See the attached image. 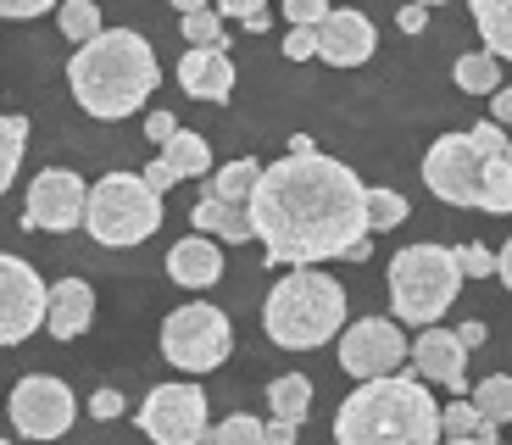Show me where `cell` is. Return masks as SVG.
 I'll list each match as a JSON object with an SVG mask.
<instances>
[{
	"label": "cell",
	"mask_w": 512,
	"mask_h": 445,
	"mask_svg": "<svg viewBox=\"0 0 512 445\" xmlns=\"http://www.w3.org/2000/svg\"><path fill=\"white\" fill-rule=\"evenodd\" d=\"M251 223L268 267H307L351 256L368 223V184L323 151H284L251 190Z\"/></svg>",
	"instance_id": "cell-1"
},
{
	"label": "cell",
	"mask_w": 512,
	"mask_h": 445,
	"mask_svg": "<svg viewBox=\"0 0 512 445\" xmlns=\"http://www.w3.org/2000/svg\"><path fill=\"white\" fill-rule=\"evenodd\" d=\"M156 78V51L145 45L134 28H101L90 45H78L73 62H67V89L73 101L84 106L101 123H117V117H134L145 101H151Z\"/></svg>",
	"instance_id": "cell-2"
},
{
	"label": "cell",
	"mask_w": 512,
	"mask_h": 445,
	"mask_svg": "<svg viewBox=\"0 0 512 445\" xmlns=\"http://www.w3.org/2000/svg\"><path fill=\"white\" fill-rule=\"evenodd\" d=\"M440 434H446V423H440L435 395L401 373L362 379L334 412L340 445H435Z\"/></svg>",
	"instance_id": "cell-3"
},
{
	"label": "cell",
	"mask_w": 512,
	"mask_h": 445,
	"mask_svg": "<svg viewBox=\"0 0 512 445\" xmlns=\"http://www.w3.org/2000/svg\"><path fill=\"white\" fill-rule=\"evenodd\" d=\"M262 329H268L273 345L284 351H318L334 334L346 329V290L318 273V267H290L279 284L268 290V306H262Z\"/></svg>",
	"instance_id": "cell-4"
},
{
	"label": "cell",
	"mask_w": 512,
	"mask_h": 445,
	"mask_svg": "<svg viewBox=\"0 0 512 445\" xmlns=\"http://www.w3.org/2000/svg\"><path fill=\"white\" fill-rule=\"evenodd\" d=\"M462 256L446 251V245H407V251L390 256V306H396L401 323H440L451 312L462 290Z\"/></svg>",
	"instance_id": "cell-5"
},
{
	"label": "cell",
	"mask_w": 512,
	"mask_h": 445,
	"mask_svg": "<svg viewBox=\"0 0 512 445\" xmlns=\"http://www.w3.org/2000/svg\"><path fill=\"white\" fill-rule=\"evenodd\" d=\"M84 229L95 234V245H145L162 229V190L145 173H106L101 184H90V212Z\"/></svg>",
	"instance_id": "cell-6"
},
{
	"label": "cell",
	"mask_w": 512,
	"mask_h": 445,
	"mask_svg": "<svg viewBox=\"0 0 512 445\" xmlns=\"http://www.w3.org/2000/svg\"><path fill=\"white\" fill-rule=\"evenodd\" d=\"M234 351V329L229 318H223L218 306L206 301H190V306H173L162 323V356L173 362V368L184 373H212L223 368Z\"/></svg>",
	"instance_id": "cell-7"
},
{
	"label": "cell",
	"mask_w": 512,
	"mask_h": 445,
	"mask_svg": "<svg viewBox=\"0 0 512 445\" xmlns=\"http://www.w3.org/2000/svg\"><path fill=\"white\" fill-rule=\"evenodd\" d=\"M485 178H490V156L474 145V134H446V140L429 145L423 156V184L429 195L446 206H479L485 212Z\"/></svg>",
	"instance_id": "cell-8"
},
{
	"label": "cell",
	"mask_w": 512,
	"mask_h": 445,
	"mask_svg": "<svg viewBox=\"0 0 512 445\" xmlns=\"http://www.w3.org/2000/svg\"><path fill=\"white\" fill-rule=\"evenodd\" d=\"M51 318V284L23 256H0V345H23Z\"/></svg>",
	"instance_id": "cell-9"
},
{
	"label": "cell",
	"mask_w": 512,
	"mask_h": 445,
	"mask_svg": "<svg viewBox=\"0 0 512 445\" xmlns=\"http://www.w3.org/2000/svg\"><path fill=\"white\" fill-rule=\"evenodd\" d=\"M73 390H67L62 379H51V373H28V379H17L12 390V429L23 434V440H56V434L73 429Z\"/></svg>",
	"instance_id": "cell-10"
},
{
	"label": "cell",
	"mask_w": 512,
	"mask_h": 445,
	"mask_svg": "<svg viewBox=\"0 0 512 445\" xmlns=\"http://www.w3.org/2000/svg\"><path fill=\"white\" fill-rule=\"evenodd\" d=\"M84 212H90V184H84L78 173H67V167H45V173H34L28 201H23L28 229L67 234V229L84 223Z\"/></svg>",
	"instance_id": "cell-11"
},
{
	"label": "cell",
	"mask_w": 512,
	"mask_h": 445,
	"mask_svg": "<svg viewBox=\"0 0 512 445\" xmlns=\"http://www.w3.org/2000/svg\"><path fill=\"white\" fill-rule=\"evenodd\" d=\"M401 362H412V345L390 318H357L340 334V368H346L351 379H384V373H396Z\"/></svg>",
	"instance_id": "cell-12"
},
{
	"label": "cell",
	"mask_w": 512,
	"mask_h": 445,
	"mask_svg": "<svg viewBox=\"0 0 512 445\" xmlns=\"http://www.w3.org/2000/svg\"><path fill=\"white\" fill-rule=\"evenodd\" d=\"M140 429L162 445H195L206 434V395L195 384H162L145 395Z\"/></svg>",
	"instance_id": "cell-13"
},
{
	"label": "cell",
	"mask_w": 512,
	"mask_h": 445,
	"mask_svg": "<svg viewBox=\"0 0 512 445\" xmlns=\"http://www.w3.org/2000/svg\"><path fill=\"white\" fill-rule=\"evenodd\" d=\"M412 368H418V379L440 384V390L468 395V345H462V334H446L440 323H429V329L418 334Z\"/></svg>",
	"instance_id": "cell-14"
},
{
	"label": "cell",
	"mask_w": 512,
	"mask_h": 445,
	"mask_svg": "<svg viewBox=\"0 0 512 445\" xmlns=\"http://www.w3.org/2000/svg\"><path fill=\"white\" fill-rule=\"evenodd\" d=\"M373 45H379V34H373V23L362 12L334 6V12L318 23V56L329 67H362L373 56Z\"/></svg>",
	"instance_id": "cell-15"
},
{
	"label": "cell",
	"mask_w": 512,
	"mask_h": 445,
	"mask_svg": "<svg viewBox=\"0 0 512 445\" xmlns=\"http://www.w3.org/2000/svg\"><path fill=\"white\" fill-rule=\"evenodd\" d=\"M179 84H184V95H195V101L229 106V95H234L229 51H223V45H190V51L179 56Z\"/></svg>",
	"instance_id": "cell-16"
},
{
	"label": "cell",
	"mask_w": 512,
	"mask_h": 445,
	"mask_svg": "<svg viewBox=\"0 0 512 445\" xmlns=\"http://www.w3.org/2000/svg\"><path fill=\"white\" fill-rule=\"evenodd\" d=\"M167 279L184 284V290H212L223 279V251H218V234H201L195 229L190 240H179L167 251Z\"/></svg>",
	"instance_id": "cell-17"
},
{
	"label": "cell",
	"mask_w": 512,
	"mask_h": 445,
	"mask_svg": "<svg viewBox=\"0 0 512 445\" xmlns=\"http://www.w3.org/2000/svg\"><path fill=\"white\" fill-rule=\"evenodd\" d=\"M90 323H95V290L84 279H56L51 284V318H45V334H51V340H78Z\"/></svg>",
	"instance_id": "cell-18"
},
{
	"label": "cell",
	"mask_w": 512,
	"mask_h": 445,
	"mask_svg": "<svg viewBox=\"0 0 512 445\" xmlns=\"http://www.w3.org/2000/svg\"><path fill=\"white\" fill-rule=\"evenodd\" d=\"M190 223H195L201 234H218L223 245H245V240L256 234L251 201H223V195H212V190H201V201H195Z\"/></svg>",
	"instance_id": "cell-19"
},
{
	"label": "cell",
	"mask_w": 512,
	"mask_h": 445,
	"mask_svg": "<svg viewBox=\"0 0 512 445\" xmlns=\"http://www.w3.org/2000/svg\"><path fill=\"white\" fill-rule=\"evenodd\" d=\"M501 62H507V56H496V51L485 45V51L457 56L451 78H457V89H462V95H496V89H501Z\"/></svg>",
	"instance_id": "cell-20"
},
{
	"label": "cell",
	"mask_w": 512,
	"mask_h": 445,
	"mask_svg": "<svg viewBox=\"0 0 512 445\" xmlns=\"http://www.w3.org/2000/svg\"><path fill=\"white\" fill-rule=\"evenodd\" d=\"M440 423H446V434H451V440H479V445H496V434H501V423L479 412V401H474V395H468V401H451V407L440 412Z\"/></svg>",
	"instance_id": "cell-21"
},
{
	"label": "cell",
	"mask_w": 512,
	"mask_h": 445,
	"mask_svg": "<svg viewBox=\"0 0 512 445\" xmlns=\"http://www.w3.org/2000/svg\"><path fill=\"white\" fill-rule=\"evenodd\" d=\"M468 6H474L479 39H485L496 56L512 62V0H468Z\"/></svg>",
	"instance_id": "cell-22"
},
{
	"label": "cell",
	"mask_w": 512,
	"mask_h": 445,
	"mask_svg": "<svg viewBox=\"0 0 512 445\" xmlns=\"http://www.w3.org/2000/svg\"><path fill=\"white\" fill-rule=\"evenodd\" d=\"M268 407H273V418L307 423V412H312V379H307V373H284V379H273L268 384Z\"/></svg>",
	"instance_id": "cell-23"
},
{
	"label": "cell",
	"mask_w": 512,
	"mask_h": 445,
	"mask_svg": "<svg viewBox=\"0 0 512 445\" xmlns=\"http://www.w3.org/2000/svg\"><path fill=\"white\" fill-rule=\"evenodd\" d=\"M256 178H262V167H256L251 156H240V162L218 167V173L206 178V190H212V195H223V201H251Z\"/></svg>",
	"instance_id": "cell-24"
},
{
	"label": "cell",
	"mask_w": 512,
	"mask_h": 445,
	"mask_svg": "<svg viewBox=\"0 0 512 445\" xmlns=\"http://www.w3.org/2000/svg\"><path fill=\"white\" fill-rule=\"evenodd\" d=\"M162 156H167L173 167H179L184 178L212 173V151H206V140H201V134H184V128H179V134H173V140L162 145Z\"/></svg>",
	"instance_id": "cell-25"
},
{
	"label": "cell",
	"mask_w": 512,
	"mask_h": 445,
	"mask_svg": "<svg viewBox=\"0 0 512 445\" xmlns=\"http://www.w3.org/2000/svg\"><path fill=\"white\" fill-rule=\"evenodd\" d=\"M56 17H62V34L73 39V45H90V39L101 34V6H95V0H62Z\"/></svg>",
	"instance_id": "cell-26"
},
{
	"label": "cell",
	"mask_w": 512,
	"mask_h": 445,
	"mask_svg": "<svg viewBox=\"0 0 512 445\" xmlns=\"http://www.w3.org/2000/svg\"><path fill=\"white\" fill-rule=\"evenodd\" d=\"M474 401H479V412H485V418L512 423V373H490V379H479Z\"/></svg>",
	"instance_id": "cell-27"
},
{
	"label": "cell",
	"mask_w": 512,
	"mask_h": 445,
	"mask_svg": "<svg viewBox=\"0 0 512 445\" xmlns=\"http://www.w3.org/2000/svg\"><path fill=\"white\" fill-rule=\"evenodd\" d=\"M407 195L401 190H368V223H373V234H384V229H401L407 223Z\"/></svg>",
	"instance_id": "cell-28"
},
{
	"label": "cell",
	"mask_w": 512,
	"mask_h": 445,
	"mask_svg": "<svg viewBox=\"0 0 512 445\" xmlns=\"http://www.w3.org/2000/svg\"><path fill=\"white\" fill-rule=\"evenodd\" d=\"M0 134H6V140H0V184H12L17 178V167H23V145H28V117H6V123H0Z\"/></svg>",
	"instance_id": "cell-29"
},
{
	"label": "cell",
	"mask_w": 512,
	"mask_h": 445,
	"mask_svg": "<svg viewBox=\"0 0 512 445\" xmlns=\"http://www.w3.org/2000/svg\"><path fill=\"white\" fill-rule=\"evenodd\" d=\"M212 445H268V423H256V418H223L218 429H212Z\"/></svg>",
	"instance_id": "cell-30"
},
{
	"label": "cell",
	"mask_w": 512,
	"mask_h": 445,
	"mask_svg": "<svg viewBox=\"0 0 512 445\" xmlns=\"http://www.w3.org/2000/svg\"><path fill=\"white\" fill-rule=\"evenodd\" d=\"M184 39H190V45H229V39H223V12L218 6L184 12Z\"/></svg>",
	"instance_id": "cell-31"
},
{
	"label": "cell",
	"mask_w": 512,
	"mask_h": 445,
	"mask_svg": "<svg viewBox=\"0 0 512 445\" xmlns=\"http://www.w3.org/2000/svg\"><path fill=\"white\" fill-rule=\"evenodd\" d=\"M284 56H290V62L318 56V28H312V23H290V34H284Z\"/></svg>",
	"instance_id": "cell-32"
},
{
	"label": "cell",
	"mask_w": 512,
	"mask_h": 445,
	"mask_svg": "<svg viewBox=\"0 0 512 445\" xmlns=\"http://www.w3.org/2000/svg\"><path fill=\"white\" fill-rule=\"evenodd\" d=\"M329 12H334V0H284V17H290V23H312V28H318Z\"/></svg>",
	"instance_id": "cell-33"
},
{
	"label": "cell",
	"mask_w": 512,
	"mask_h": 445,
	"mask_svg": "<svg viewBox=\"0 0 512 445\" xmlns=\"http://www.w3.org/2000/svg\"><path fill=\"white\" fill-rule=\"evenodd\" d=\"M462 273H468V279H490V273H496V256L485 251V245H462Z\"/></svg>",
	"instance_id": "cell-34"
},
{
	"label": "cell",
	"mask_w": 512,
	"mask_h": 445,
	"mask_svg": "<svg viewBox=\"0 0 512 445\" xmlns=\"http://www.w3.org/2000/svg\"><path fill=\"white\" fill-rule=\"evenodd\" d=\"M51 6H62V0H0V12L12 17V23H23V17H45Z\"/></svg>",
	"instance_id": "cell-35"
},
{
	"label": "cell",
	"mask_w": 512,
	"mask_h": 445,
	"mask_svg": "<svg viewBox=\"0 0 512 445\" xmlns=\"http://www.w3.org/2000/svg\"><path fill=\"white\" fill-rule=\"evenodd\" d=\"M423 23H429V6H423V0H407V6L396 12V28H401V34H423Z\"/></svg>",
	"instance_id": "cell-36"
},
{
	"label": "cell",
	"mask_w": 512,
	"mask_h": 445,
	"mask_svg": "<svg viewBox=\"0 0 512 445\" xmlns=\"http://www.w3.org/2000/svg\"><path fill=\"white\" fill-rule=\"evenodd\" d=\"M173 134H179V123H173V112H151V117H145V140L167 145Z\"/></svg>",
	"instance_id": "cell-37"
},
{
	"label": "cell",
	"mask_w": 512,
	"mask_h": 445,
	"mask_svg": "<svg viewBox=\"0 0 512 445\" xmlns=\"http://www.w3.org/2000/svg\"><path fill=\"white\" fill-rule=\"evenodd\" d=\"M145 178H151L156 190H162V195H167V190H173V184H179V178H184V173H179V167H173V162H167V156H156V162H151V167H145Z\"/></svg>",
	"instance_id": "cell-38"
},
{
	"label": "cell",
	"mask_w": 512,
	"mask_h": 445,
	"mask_svg": "<svg viewBox=\"0 0 512 445\" xmlns=\"http://www.w3.org/2000/svg\"><path fill=\"white\" fill-rule=\"evenodd\" d=\"M90 412H95V418H117V412H123V395H117V390H95L90 395Z\"/></svg>",
	"instance_id": "cell-39"
},
{
	"label": "cell",
	"mask_w": 512,
	"mask_h": 445,
	"mask_svg": "<svg viewBox=\"0 0 512 445\" xmlns=\"http://www.w3.org/2000/svg\"><path fill=\"white\" fill-rule=\"evenodd\" d=\"M490 117H496L501 128H512V89H507V84H501L496 95H490Z\"/></svg>",
	"instance_id": "cell-40"
},
{
	"label": "cell",
	"mask_w": 512,
	"mask_h": 445,
	"mask_svg": "<svg viewBox=\"0 0 512 445\" xmlns=\"http://www.w3.org/2000/svg\"><path fill=\"white\" fill-rule=\"evenodd\" d=\"M262 6H268V0H218V12H223V17H240V23H245L251 12H262Z\"/></svg>",
	"instance_id": "cell-41"
},
{
	"label": "cell",
	"mask_w": 512,
	"mask_h": 445,
	"mask_svg": "<svg viewBox=\"0 0 512 445\" xmlns=\"http://www.w3.org/2000/svg\"><path fill=\"white\" fill-rule=\"evenodd\" d=\"M295 434H301V423H290V418H273L268 423V445H290Z\"/></svg>",
	"instance_id": "cell-42"
},
{
	"label": "cell",
	"mask_w": 512,
	"mask_h": 445,
	"mask_svg": "<svg viewBox=\"0 0 512 445\" xmlns=\"http://www.w3.org/2000/svg\"><path fill=\"white\" fill-rule=\"evenodd\" d=\"M457 334H462V345H468V351H474V345H485V340H490V329H485V323H479V318H468V323H462Z\"/></svg>",
	"instance_id": "cell-43"
},
{
	"label": "cell",
	"mask_w": 512,
	"mask_h": 445,
	"mask_svg": "<svg viewBox=\"0 0 512 445\" xmlns=\"http://www.w3.org/2000/svg\"><path fill=\"white\" fill-rule=\"evenodd\" d=\"M496 279H501V284H507V290H512V240L501 245V256H496Z\"/></svg>",
	"instance_id": "cell-44"
},
{
	"label": "cell",
	"mask_w": 512,
	"mask_h": 445,
	"mask_svg": "<svg viewBox=\"0 0 512 445\" xmlns=\"http://www.w3.org/2000/svg\"><path fill=\"white\" fill-rule=\"evenodd\" d=\"M167 6L184 17V12H201V6H218V0H167Z\"/></svg>",
	"instance_id": "cell-45"
},
{
	"label": "cell",
	"mask_w": 512,
	"mask_h": 445,
	"mask_svg": "<svg viewBox=\"0 0 512 445\" xmlns=\"http://www.w3.org/2000/svg\"><path fill=\"white\" fill-rule=\"evenodd\" d=\"M423 6H446V0H423Z\"/></svg>",
	"instance_id": "cell-46"
},
{
	"label": "cell",
	"mask_w": 512,
	"mask_h": 445,
	"mask_svg": "<svg viewBox=\"0 0 512 445\" xmlns=\"http://www.w3.org/2000/svg\"><path fill=\"white\" fill-rule=\"evenodd\" d=\"M507 156H512V145H507Z\"/></svg>",
	"instance_id": "cell-47"
}]
</instances>
